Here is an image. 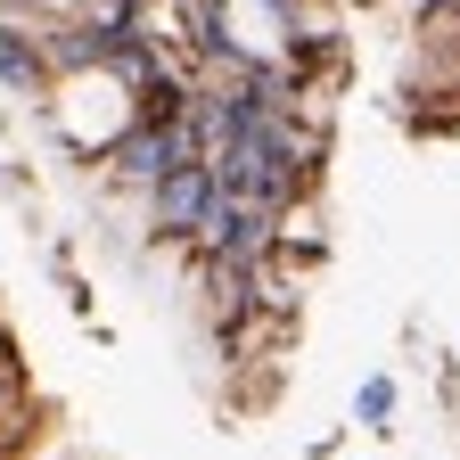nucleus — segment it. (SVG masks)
Listing matches in <instances>:
<instances>
[{
	"label": "nucleus",
	"instance_id": "nucleus-2",
	"mask_svg": "<svg viewBox=\"0 0 460 460\" xmlns=\"http://www.w3.org/2000/svg\"><path fill=\"white\" fill-rule=\"evenodd\" d=\"M214 164L206 156H190V164H172V172H156V181H148V222L164 230V239H198V222H206V206H214Z\"/></svg>",
	"mask_w": 460,
	"mask_h": 460
},
{
	"label": "nucleus",
	"instance_id": "nucleus-1",
	"mask_svg": "<svg viewBox=\"0 0 460 460\" xmlns=\"http://www.w3.org/2000/svg\"><path fill=\"white\" fill-rule=\"evenodd\" d=\"M190 247L198 255H222V263H255V255L279 247V206H255V198L214 190V206H206V222H198Z\"/></svg>",
	"mask_w": 460,
	"mask_h": 460
},
{
	"label": "nucleus",
	"instance_id": "nucleus-3",
	"mask_svg": "<svg viewBox=\"0 0 460 460\" xmlns=\"http://www.w3.org/2000/svg\"><path fill=\"white\" fill-rule=\"evenodd\" d=\"M0 91L9 99H41L49 91V58H41V33L0 17Z\"/></svg>",
	"mask_w": 460,
	"mask_h": 460
},
{
	"label": "nucleus",
	"instance_id": "nucleus-5",
	"mask_svg": "<svg viewBox=\"0 0 460 460\" xmlns=\"http://www.w3.org/2000/svg\"><path fill=\"white\" fill-rule=\"evenodd\" d=\"M17 444H25V428H0V460H9V452H17Z\"/></svg>",
	"mask_w": 460,
	"mask_h": 460
},
{
	"label": "nucleus",
	"instance_id": "nucleus-4",
	"mask_svg": "<svg viewBox=\"0 0 460 460\" xmlns=\"http://www.w3.org/2000/svg\"><path fill=\"white\" fill-rule=\"evenodd\" d=\"M354 420H362V428H386V420H394V378H386V370H370V378L354 386Z\"/></svg>",
	"mask_w": 460,
	"mask_h": 460
}]
</instances>
